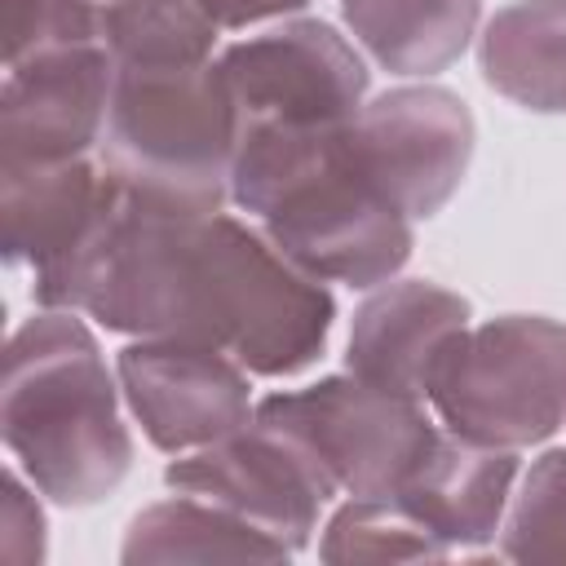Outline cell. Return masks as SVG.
<instances>
[{"instance_id":"8992f818","label":"cell","mask_w":566,"mask_h":566,"mask_svg":"<svg viewBox=\"0 0 566 566\" xmlns=\"http://www.w3.org/2000/svg\"><path fill=\"white\" fill-rule=\"evenodd\" d=\"M252 416L292 433L340 495H394L438 433L429 402L380 389L354 371L323 376L305 389H274Z\"/></svg>"},{"instance_id":"9c48e42d","label":"cell","mask_w":566,"mask_h":566,"mask_svg":"<svg viewBox=\"0 0 566 566\" xmlns=\"http://www.w3.org/2000/svg\"><path fill=\"white\" fill-rule=\"evenodd\" d=\"M164 482L248 517L292 553L314 544V531H323V509L340 495L323 464L292 433L256 416L234 433L177 455L164 469Z\"/></svg>"},{"instance_id":"ffe728a7","label":"cell","mask_w":566,"mask_h":566,"mask_svg":"<svg viewBox=\"0 0 566 566\" xmlns=\"http://www.w3.org/2000/svg\"><path fill=\"white\" fill-rule=\"evenodd\" d=\"M495 553L509 562H566V451L548 447L522 469Z\"/></svg>"},{"instance_id":"52a82bcc","label":"cell","mask_w":566,"mask_h":566,"mask_svg":"<svg viewBox=\"0 0 566 566\" xmlns=\"http://www.w3.org/2000/svg\"><path fill=\"white\" fill-rule=\"evenodd\" d=\"M349 142L367 181L407 221H429L464 186L478 124L460 93L442 84H398L358 106Z\"/></svg>"},{"instance_id":"2e32d148","label":"cell","mask_w":566,"mask_h":566,"mask_svg":"<svg viewBox=\"0 0 566 566\" xmlns=\"http://www.w3.org/2000/svg\"><path fill=\"white\" fill-rule=\"evenodd\" d=\"M354 44L389 75H442L478 35L482 0H340Z\"/></svg>"},{"instance_id":"7c38bea8","label":"cell","mask_w":566,"mask_h":566,"mask_svg":"<svg viewBox=\"0 0 566 566\" xmlns=\"http://www.w3.org/2000/svg\"><path fill=\"white\" fill-rule=\"evenodd\" d=\"M469 323L473 310L460 292L433 279H389L354 310L345 371L429 402L433 376Z\"/></svg>"},{"instance_id":"7402d4cb","label":"cell","mask_w":566,"mask_h":566,"mask_svg":"<svg viewBox=\"0 0 566 566\" xmlns=\"http://www.w3.org/2000/svg\"><path fill=\"white\" fill-rule=\"evenodd\" d=\"M35 482L13 464L4 473V513H0V553L13 566H35L49 553V522L35 500Z\"/></svg>"},{"instance_id":"3957f363","label":"cell","mask_w":566,"mask_h":566,"mask_svg":"<svg viewBox=\"0 0 566 566\" xmlns=\"http://www.w3.org/2000/svg\"><path fill=\"white\" fill-rule=\"evenodd\" d=\"M119 376L80 310H40L4 345L0 438L35 491L62 509L102 504L133 469Z\"/></svg>"},{"instance_id":"603a6c76","label":"cell","mask_w":566,"mask_h":566,"mask_svg":"<svg viewBox=\"0 0 566 566\" xmlns=\"http://www.w3.org/2000/svg\"><path fill=\"white\" fill-rule=\"evenodd\" d=\"M212 22L221 31H248V27H261V22H283V18H296L305 13L310 0H199Z\"/></svg>"},{"instance_id":"6da1fadb","label":"cell","mask_w":566,"mask_h":566,"mask_svg":"<svg viewBox=\"0 0 566 566\" xmlns=\"http://www.w3.org/2000/svg\"><path fill=\"white\" fill-rule=\"evenodd\" d=\"M31 301L119 336L217 345L270 380L314 367L336 323L327 283L252 217L172 208L115 177L84 239L31 279Z\"/></svg>"},{"instance_id":"4fadbf2b","label":"cell","mask_w":566,"mask_h":566,"mask_svg":"<svg viewBox=\"0 0 566 566\" xmlns=\"http://www.w3.org/2000/svg\"><path fill=\"white\" fill-rule=\"evenodd\" d=\"M517 478H522L517 451L482 447L438 424L433 442L420 451V460L407 469V478L389 500H398L411 517H420L451 553H469L495 544Z\"/></svg>"},{"instance_id":"ba28073f","label":"cell","mask_w":566,"mask_h":566,"mask_svg":"<svg viewBox=\"0 0 566 566\" xmlns=\"http://www.w3.org/2000/svg\"><path fill=\"white\" fill-rule=\"evenodd\" d=\"M243 124H345L371 88L367 57L323 18H283L217 53Z\"/></svg>"},{"instance_id":"ac0fdd59","label":"cell","mask_w":566,"mask_h":566,"mask_svg":"<svg viewBox=\"0 0 566 566\" xmlns=\"http://www.w3.org/2000/svg\"><path fill=\"white\" fill-rule=\"evenodd\" d=\"M221 27L199 0H106L115 66H199L217 57Z\"/></svg>"},{"instance_id":"7a4b0ae2","label":"cell","mask_w":566,"mask_h":566,"mask_svg":"<svg viewBox=\"0 0 566 566\" xmlns=\"http://www.w3.org/2000/svg\"><path fill=\"white\" fill-rule=\"evenodd\" d=\"M230 203L252 217L301 270L371 292L411 261L407 221L363 172L345 124H243Z\"/></svg>"},{"instance_id":"30bf717a","label":"cell","mask_w":566,"mask_h":566,"mask_svg":"<svg viewBox=\"0 0 566 566\" xmlns=\"http://www.w3.org/2000/svg\"><path fill=\"white\" fill-rule=\"evenodd\" d=\"M124 402L164 455L199 451L252 420V371L217 345L133 336L115 354Z\"/></svg>"},{"instance_id":"44dd1931","label":"cell","mask_w":566,"mask_h":566,"mask_svg":"<svg viewBox=\"0 0 566 566\" xmlns=\"http://www.w3.org/2000/svg\"><path fill=\"white\" fill-rule=\"evenodd\" d=\"M106 40V0H4V66Z\"/></svg>"},{"instance_id":"9a60e30c","label":"cell","mask_w":566,"mask_h":566,"mask_svg":"<svg viewBox=\"0 0 566 566\" xmlns=\"http://www.w3.org/2000/svg\"><path fill=\"white\" fill-rule=\"evenodd\" d=\"M482 80L522 111L566 115V0H509L478 35Z\"/></svg>"},{"instance_id":"277c9868","label":"cell","mask_w":566,"mask_h":566,"mask_svg":"<svg viewBox=\"0 0 566 566\" xmlns=\"http://www.w3.org/2000/svg\"><path fill=\"white\" fill-rule=\"evenodd\" d=\"M239 137L243 115L217 57L199 66H119L97 164L133 195L221 212Z\"/></svg>"},{"instance_id":"d6986e66","label":"cell","mask_w":566,"mask_h":566,"mask_svg":"<svg viewBox=\"0 0 566 566\" xmlns=\"http://www.w3.org/2000/svg\"><path fill=\"white\" fill-rule=\"evenodd\" d=\"M323 562H438L451 548L389 495H345L318 535Z\"/></svg>"},{"instance_id":"e0dca14e","label":"cell","mask_w":566,"mask_h":566,"mask_svg":"<svg viewBox=\"0 0 566 566\" xmlns=\"http://www.w3.org/2000/svg\"><path fill=\"white\" fill-rule=\"evenodd\" d=\"M296 557L287 544L252 526L248 517L199 500V495H168L146 504L119 544V562L150 566V562H287Z\"/></svg>"},{"instance_id":"5bb4252c","label":"cell","mask_w":566,"mask_h":566,"mask_svg":"<svg viewBox=\"0 0 566 566\" xmlns=\"http://www.w3.org/2000/svg\"><path fill=\"white\" fill-rule=\"evenodd\" d=\"M97 155L0 159V256L13 270H53L93 226L106 199Z\"/></svg>"},{"instance_id":"5b68a950","label":"cell","mask_w":566,"mask_h":566,"mask_svg":"<svg viewBox=\"0 0 566 566\" xmlns=\"http://www.w3.org/2000/svg\"><path fill=\"white\" fill-rule=\"evenodd\" d=\"M429 411L455 438L526 451L566 429V323L500 314L469 323L442 358Z\"/></svg>"},{"instance_id":"8fae6325","label":"cell","mask_w":566,"mask_h":566,"mask_svg":"<svg viewBox=\"0 0 566 566\" xmlns=\"http://www.w3.org/2000/svg\"><path fill=\"white\" fill-rule=\"evenodd\" d=\"M115 53L106 40L4 66L0 159L97 155L115 97Z\"/></svg>"}]
</instances>
